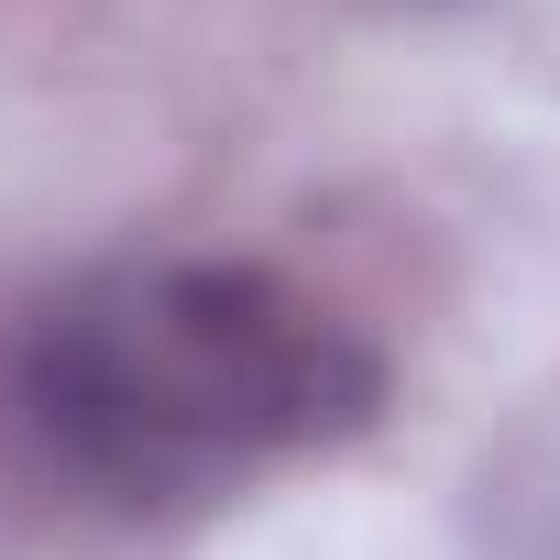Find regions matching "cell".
Returning a JSON list of instances; mask_svg holds the SVG:
<instances>
[{
	"label": "cell",
	"instance_id": "1",
	"mask_svg": "<svg viewBox=\"0 0 560 560\" xmlns=\"http://www.w3.org/2000/svg\"><path fill=\"white\" fill-rule=\"evenodd\" d=\"M385 418V352L231 253L100 264L0 341V472L89 527H165Z\"/></svg>",
	"mask_w": 560,
	"mask_h": 560
},
{
	"label": "cell",
	"instance_id": "2",
	"mask_svg": "<svg viewBox=\"0 0 560 560\" xmlns=\"http://www.w3.org/2000/svg\"><path fill=\"white\" fill-rule=\"evenodd\" d=\"M407 12H440V0H407Z\"/></svg>",
	"mask_w": 560,
	"mask_h": 560
}]
</instances>
